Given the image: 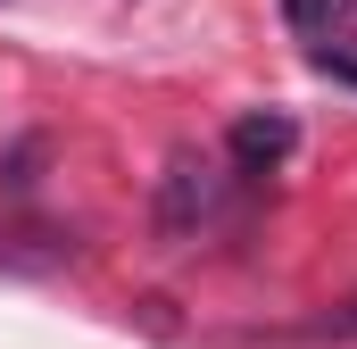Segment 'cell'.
Listing matches in <instances>:
<instances>
[{
	"label": "cell",
	"mask_w": 357,
	"mask_h": 349,
	"mask_svg": "<svg viewBox=\"0 0 357 349\" xmlns=\"http://www.w3.org/2000/svg\"><path fill=\"white\" fill-rule=\"evenodd\" d=\"M333 333H341V341H357V299H341V308H333Z\"/></svg>",
	"instance_id": "obj_5"
},
{
	"label": "cell",
	"mask_w": 357,
	"mask_h": 349,
	"mask_svg": "<svg viewBox=\"0 0 357 349\" xmlns=\"http://www.w3.org/2000/svg\"><path fill=\"white\" fill-rule=\"evenodd\" d=\"M333 25H341V34L357 42V0H333Z\"/></svg>",
	"instance_id": "obj_6"
},
{
	"label": "cell",
	"mask_w": 357,
	"mask_h": 349,
	"mask_svg": "<svg viewBox=\"0 0 357 349\" xmlns=\"http://www.w3.org/2000/svg\"><path fill=\"white\" fill-rule=\"evenodd\" d=\"M291 142H299V125H291L282 108H250V117H233V133H225V150H233V167H241V174L282 167Z\"/></svg>",
	"instance_id": "obj_2"
},
{
	"label": "cell",
	"mask_w": 357,
	"mask_h": 349,
	"mask_svg": "<svg viewBox=\"0 0 357 349\" xmlns=\"http://www.w3.org/2000/svg\"><path fill=\"white\" fill-rule=\"evenodd\" d=\"M216 200H225V174L208 167V158H175L167 183H158V233H191V225H208L216 216Z\"/></svg>",
	"instance_id": "obj_1"
},
{
	"label": "cell",
	"mask_w": 357,
	"mask_h": 349,
	"mask_svg": "<svg viewBox=\"0 0 357 349\" xmlns=\"http://www.w3.org/2000/svg\"><path fill=\"white\" fill-rule=\"evenodd\" d=\"M282 17H291L299 34H316V25H333V0H282Z\"/></svg>",
	"instance_id": "obj_3"
},
{
	"label": "cell",
	"mask_w": 357,
	"mask_h": 349,
	"mask_svg": "<svg viewBox=\"0 0 357 349\" xmlns=\"http://www.w3.org/2000/svg\"><path fill=\"white\" fill-rule=\"evenodd\" d=\"M316 67H324L333 84H357V59H341V50H316Z\"/></svg>",
	"instance_id": "obj_4"
}]
</instances>
